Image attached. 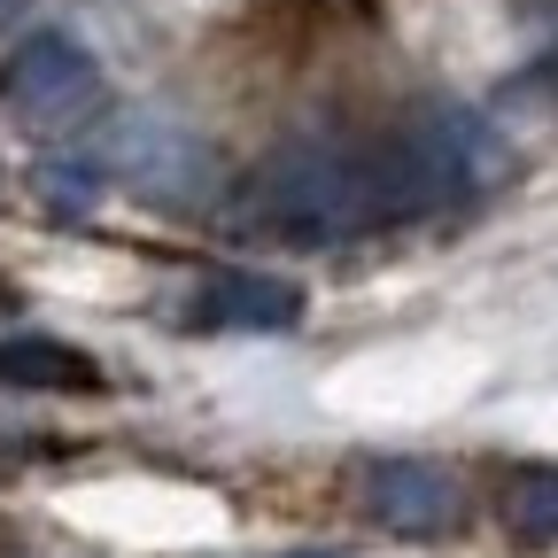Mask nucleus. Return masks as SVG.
Here are the masks:
<instances>
[{
    "mask_svg": "<svg viewBox=\"0 0 558 558\" xmlns=\"http://www.w3.org/2000/svg\"><path fill=\"white\" fill-rule=\"evenodd\" d=\"M94 186H101V163L94 156L86 163H39V202L62 209V218H78V209L94 202Z\"/></svg>",
    "mask_w": 558,
    "mask_h": 558,
    "instance_id": "obj_9",
    "label": "nucleus"
},
{
    "mask_svg": "<svg viewBox=\"0 0 558 558\" xmlns=\"http://www.w3.org/2000/svg\"><path fill=\"white\" fill-rule=\"evenodd\" d=\"M24 9H32V0H0V24H16Z\"/></svg>",
    "mask_w": 558,
    "mask_h": 558,
    "instance_id": "obj_11",
    "label": "nucleus"
},
{
    "mask_svg": "<svg viewBox=\"0 0 558 558\" xmlns=\"http://www.w3.org/2000/svg\"><path fill=\"white\" fill-rule=\"evenodd\" d=\"M288 558H341V550H288Z\"/></svg>",
    "mask_w": 558,
    "mask_h": 558,
    "instance_id": "obj_12",
    "label": "nucleus"
},
{
    "mask_svg": "<svg viewBox=\"0 0 558 558\" xmlns=\"http://www.w3.org/2000/svg\"><path fill=\"white\" fill-rule=\"evenodd\" d=\"M505 527L520 543H558V465L505 473Z\"/></svg>",
    "mask_w": 558,
    "mask_h": 558,
    "instance_id": "obj_8",
    "label": "nucleus"
},
{
    "mask_svg": "<svg viewBox=\"0 0 558 558\" xmlns=\"http://www.w3.org/2000/svg\"><path fill=\"white\" fill-rule=\"evenodd\" d=\"M0 543H9V527H0Z\"/></svg>",
    "mask_w": 558,
    "mask_h": 558,
    "instance_id": "obj_13",
    "label": "nucleus"
},
{
    "mask_svg": "<svg viewBox=\"0 0 558 558\" xmlns=\"http://www.w3.org/2000/svg\"><path fill=\"white\" fill-rule=\"evenodd\" d=\"M109 388L78 341L54 333H0V396H94Z\"/></svg>",
    "mask_w": 558,
    "mask_h": 558,
    "instance_id": "obj_7",
    "label": "nucleus"
},
{
    "mask_svg": "<svg viewBox=\"0 0 558 558\" xmlns=\"http://www.w3.org/2000/svg\"><path fill=\"white\" fill-rule=\"evenodd\" d=\"M9 101L47 124V132H70L101 109V62L70 39V32H32L16 54H9Z\"/></svg>",
    "mask_w": 558,
    "mask_h": 558,
    "instance_id": "obj_4",
    "label": "nucleus"
},
{
    "mask_svg": "<svg viewBox=\"0 0 558 558\" xmlns=\"http://www.w3.org/2000/svg\"><path fill=\"white\" fill-rule=\"evenodd\" d=\"M357 497L365 512L388 527V535H411V543H427V535H450L465 520V488L435 465V458H373L357 473Z\"/></svg>",
    "mask_w": 558,
    "mask_h": 558,
    "instance_id": "obj_5",
    "label": "nucleus"
},
{
    "mask_svg": "<svg viewBox=\"0 0 558 558\" xmlns=\"http://www.w3.org/2000/svg\"><path fill=\"white\" fill-rule=\"evenodd\" d=\"M186 318L209 333H288L303 318V288L279 271H209L186 303Z\"/></svg>",
    "mask_w": 558,
    "mask_h": 558,
    "instance_id": "obj_6",
    "label": "nucleus"
},
{
    "mask_svg": "<svg viewBox=\"0 0 558 558\" xmlns=\"http://www.w3.org/2000/svg\"><path fill=\"white\" fill-rule=\"evenodd\" d=\"M505 140L488 132L473 109H418L388 140H373V171H380V209L396 218H435L450 202H473L505 179Z\"/></svg>",
    "mask_w": 558,
    "mask_h": 558,
    "instance_id": "obj_2",
    "label": "nucleus"
},
{
    "mask_svg": "<svg viewBox=\"0 0 558 558\" xmlns=\"http://www.w3.org/2000/svg\"><path fill=\"white\" fill-rule=\"evenodd\" d=\"M16 442H32V435H0V465H9V458H24Z\"/></svg>",
    "mask_w": 558,
    "mask_h": 558,
    "instance_id": "obj_10",
    "label": "nucleus"
},
{
    "mask_svg": "<svg viewBox=\"0 0 558 558\" xmlns=\"http://www.w3.org/2000/svg\"><path fill=\"white\" fill-rule=\"evenodd\" d=\"M94 163L109 179H124L140 202H156V209H194L218 194V156H209V140L171 124V117H148V109H132L101 132V148Z\"/></svg>",
    "mask_w": 558,
    "mask_h": 558,
    "instance_id": "obj_3",
    "label": "nucleus"
},
{
    "mask_svg": "<svg viewBox=\"0 0 558 558\" xmlns=\"http://www.w3.org/2000/svg\"><path fill=\"white\" fill-rule=\"evenodd\" d=\"M233 226L256 241H288V248H341L388 226L373 148H349L333 132H303L288 148H271L233 194Z\"/></svg>",
    "mask_w": 558,
    "mask_h": 558,
    "instance_id": "obj_1",
    "label": "nucleus"
}]
</instances>
